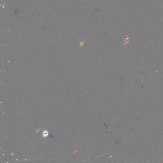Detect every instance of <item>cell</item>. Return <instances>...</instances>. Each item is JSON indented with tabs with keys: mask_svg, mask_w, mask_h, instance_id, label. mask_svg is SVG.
<instances>
[{
	"mask_svg": "<svg viewBox=\"0 0 163 163\" xmlns=\"http://www.w3.org/2000/svg\"><path fill=\"white\" fill-rule=\"evenodd\" d=\"M48 136V132L45 130L43 132V137H47Z\"/></svg>",
	"mask_w": 163,
	"mask_h": 163,
	"instance_id": "cell-1",
	"label": "cell"
}]
</instances>
